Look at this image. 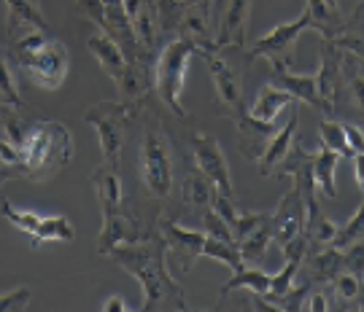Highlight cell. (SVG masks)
<instances>
[{
  "label": "cell",
  "instance_id": "obj_1",
  "mask_svg": "<svg viewBox=\"0 0 364 312\" xmlns=\"http://www.w3.org/2000/svg\"><path fill=\"white\" fill-rule=\"evenodd\" d=\"M168 245L162 237H146L119 243L108 259L119 264L124 272H130L144 286V312L151 310H186V294L183 288L170 277L165 267Z\"/></svg>",
  "mask_w": 364,
  "mask_h": 312
},
{
  "label": "cell",
  "instance_id": "obj_2",
  "mask_svg": "<svg viewBox=\"0 0 364 312\" xmlns=\"http://www.w3.org/2000/svg\"><path fill=\"white\" fill-rule=\"evenodd\" d=\"M16 62L33 84L43 89H57L68 76V52L57 40H46L41 30H27L22 38H11Z\"/></svg>",
  "mask_w": 364,
  "mask_h": 312
},
{
  "label": "cell",
  "instance_id": "obj_3",
  "mask_svg": "<svg viewBox=\"0 0 364 312\" xmlns=\"http://www.w3.org/2000/svg\"><path fill=\"white\" fill-rule=\"evenodd\" d=\"M216 49L208 46V43H200L195 38H181L170 40L168 46L162 49L159 60H156V70H154V89L159 94V100L168 105L176 116H186L181 105V91H183V81H186V65L195 54H213Z\"/></svg>",
  "mask_w": 364,
  "mask_h": 312
},
{
  "label": "cell",
  "instance_id": "obj_4",
  "mask_svg": "<svg viewBox=\"0 0 364 312\" xmlns=\"http://www.w3.org/2000/svg\"><path fill=\"white\" fill-rule=\"evenodd\" d=\"M27 175L30 178H49L60 167H65L73 156V138L68 127L57 121L38 124L36 130L27 135Z\"/></svg>",
  "mask_w": 364,
  "mask_h": 312
},
{
  "label": "cell",
  "instance_id": "obj_5",
  "mask_svg": "<svg viewBox=\"0 0 364 312\" xmlns=\"http://www.w3.org/2000/svg\"><path fill=\"white\" fill-rule=\"evenodd\" d=\"M132 116V111L122 103H97L87 111V124L95 127L103 148V165L114 172L122 169V148H124V121Z\"/></svg>",
  "mask_w": 364,
  "mask_h": 312
},
{
  "label": "cell",
  "instance_id": "obj_6",
  "mask_svg": "<svg viewBox=\"0 0 364 312\" xmlns=\"http://www.w3.org/2000/svg\"><path fill=\"white\" fill-rule=\"evenodd\" d=\"M141 178H144L146 191L156 199H165L173 189V159H170V143L162 132L149 130L141 145Z\"/></svg>",
  "mask_w": 364,
  "mask_h": 312
},
{
  "label": "cell",
  "instance_id": "obj_7",
  "mask_svg": "<svg viewBox=\"0 0 364 312\" xmlns=\"http://www.w3.org/2000/svg\"><path fill=\"white\" fill-rule=\"evenodd\" d=\"M87 46H90V52L95 54V60L100 62L103 67V73H108V78H114V84H117L119 89L124 91L127 97H138V78H135V70L132 65L127 62V57H124V49L119 46L114 38H108L103 30H95L90 38H87Z\"/></svg>",
  "mask_w": 364,
  "mask_h": 312
},
{
  "label": "cell",
  "instance_id": "obj_8",
  "mask_svg": "<svg viewBox=\"0 0 364 312\" xmlns=\"http://www.w3.org/2000/svg\"><path fill=\"white\" fill-rule=\"evenodd\" d=\"M311 30V19L308 13H302L294 22L273 27L264 38H259L251 46V57H270L273 65H287L291 62V54H294V43H297L299 33Z\"/></svg>",
  "mask_w": 364,
  "mask_h": 312
},
{
  "label": "cell",
  "instance_id": "obj_9",
  "mask_svg": "<svg viewBox=\"0 0 364 312\" xmlns=\"http://www.w3.org/2000/svg\"><path fill=\"white\" fill-rule=\"evenodd\" d=\"M192 154L197 159V169L213 183V189L224 196H235L232 178H230V165L224 159V151L219 148V143L208 138V135H195L192 140Z\"/></svg>",
  "mask_w": 364,
  "mask_h": 312
},
{
  "label": "cell",
  "instance_id": "obj_10",
  "mask_svg": "<svg viewBox=\"0 0 364 312\" xmlns=\"http://www.w3.org/2000/svg\"><path fill=\"white\" fill-rule=\"evenodd\" d=\"M224 116H230L235 121V127H237V145H240V151L246 159H259L262 151H264V145L270 143V138L275 135V121H257V118L251 116L246 111V105L240 103L237 108H230V111H221Z\"/></svg>",
  "mask_w": 364,
  "mask_h": 312
},
{
  "label": "cell",
  "instance_id": "obj_11",
  "mask_svg": "<svg viewBox=\"0 0 364 312\" xmlns=\"http://www.w3.org/2000/svg\"><path fill=\"white\" fill-rule=\"evenodd\" d=\"M159 237H162V240H165V245L173 250V256L181 261L183 272H189V269H192V264L203 256L205 234L192 232V229H183V226H178L176 221L162 218V221H159Z\"/></svg>",
  "mask_w": 364,
  "mask_h": 312
},
{
  "label": "cell",
  "instance_id": "obj_12",
  "mask_svg": "<svg viewBox=\"0 0 364 312\" xmlns=\"http://www.w3.org/2000/svg\"><path fill=\"white\" fill-rule=\"evenodd\" d=\"M205 62L213 76V87H216V97H219L221 111H230L243 103V89H240V67L235 70L224 57H219V52L205 54Z\"/></svg>",
  "mask_w": 364,
  "mask_h": 312
},
{
  "label": "cell",
  "instance_id": "obj_13",
  "mask_svg": "<svg viewBox=\"0 0 364 312\" xmlns=\"http://www.w3.org/2000/svg\"><path fill=\"white\" fill-rule=\"evenodd\" d=\"M248 13H251V0H227L224 13H221L219 35L213 38L216 52L221 49H240L246 43V27H248Z\"/></svg>",
  "mask_w": 364,
  "mask_h": 312
},
{
  "label": "cell",
  "instance_id": "obj_14",
  "mask_svg": "<svg viewBox=\"0 0 364 312\" xmlns=\"http://www.w3.org/2000/svg\"><path fill=\"white\" fill-rule=\"evenodd\" d=\"M302 226H305V202H302L297 186H294V189L281 199L278 210L270 216L273 240H278V245H284V243H289L291 237H297V234L302 232Z\"/></svg>",
  "mask_w": 364,
  "mask_h": 312
},
{
  "label": "cell",
  "instance_id": "obj_15",
  "mask_svg": "<svg viewBox=\"0 0 364 312\" xmlns=\"http://www.w3.org/2000/svg\"><path fill=\"white\" fill-rule=\"evenodd\" d=\"M273 76H275V87L278 89L289 91L294 100H302V103L313 105L324 113H335V105L326 103L324 97L318 94V84H316V76H297V73H289L287 65H273Z\"/></svg>",
  "mask_w": 364,
  "mask_h": 312
},
{
  "label": "cell",
  "instance_id": "obj_16",
  "mask_svg": "<svg viewBox=\"0 0 364 312\" xmlns=\"http://www.w3.org/2000/svg\"><path fill=\"white\" fill-rule=\"evenodd\" d=\"M124 11L130 19L132 35L141 52H151L159 35V16L154 0H124Z\"/></svg>",
  "mask_w": 364,
  "mask_h": 312
},
{
  "label": "cell",
  "instance_id": "obj_17",
  "mask_svg": "<svg viewBox=\"0 0 364 312\" xmlns=\"http://www.w3.org/2000/svg\"><path fill=\"white\" fill-rule=\"evenodd\" d=\"M294 140H297V113H291L287 124H284L281 130H275V135L270 138V143L264 145L262 156L257 159L262 175H275V172H278V167L284 165V159L289 156V151L294 148Z\"/></svg>",
  "mask_w": 364,
  "mask_h": 312
},
{
  "label": "cell",
  "instance_id": "obj_18",
  "mask_svg": "<svg viewBox=\"0 0 364 312\" xmlns=\"http://www.w3.org/2000/svg\"><path fill=\"white\" fill-rule=\"evenodd\" d=\"M343 49H338L332 40L326 38L321 46V67L316 73V84H318V94L326 103L335 105V89H338L340 78H343Z\"/></svg>",
  "mask_w": 364,
  "mask_h": 312
},
{
  "label": "cell",
  "instance_id": "obj_19",
  "mask_svg": "<svg viewBox=\"0 0 364 312\" xmlns=\"http://www.w3.org/2000/svg\"><path fill=\"white\" fill-rule=\"evenodd\" d=\"M92 186L97 191L103 216H114L119 210H124L122 208V178H119V172L100 165V167L92 172Z\"/></svg>",
  "mask_w": 364,
  "mask_h": 312
},
{
  "label": "cell",
  "instance_id": "obj_20",
  "mask_svg": "<svg viewBox=\"0 0 364 312\" xmlns=\"http://www.w3.org/2000/svg\"><path fill=\"white\" fill-rule=\"evenodd\" d=\"M178 27H181L186 38H195L200 43L213 46V38H210V0H200L195 6H186L181 19H178Z\"/></svg>",
  "mask_w": 364,
  "mask_h": 312
},
{
  "label": "cell",
  "instance_id": "obj_21",
  "mask_svg": "<svg viewBox=\"0 0 364 312\" xmlns=\"http://www.w3.org/2000/svg\"><path fill=\"white\" fill-rule=\"evenodd\" d=\"M291 105H294V97H291L289 91L278 89L275 84H270V87H264V89L257 94V100L248 108V113L257 118V121H267V124H270V121L278 118L281 111H287Z\"/></svg>",
  "mask_w": 364,
  "mask_h": 312
},
{
  "label": "cell",
  "instance_id": "obj_22",
  "mask_svg": "<svg viewBox=\"0 0 364 312\" xmlns=\"http://www.w3.org/2000/svg\"><path fill=\"white\" fill-rule=\"evenodd\" d=\"M6 6H9V30H11V35L19 27H22V33H27V30L46 33L49 30L46 16H43L36 0H6Z\"/></svg>",
  "mask_w": 364,
  "mask_h": 312
},
{
  "label": "cell",
  "instance_id": "obj_23",
  "mask_svg": "<svg viewBox=\"0 0 364 312\" xmlns=\"http://www.w3.org/2000/svg\"><path fill=\"white\" fill-rule=\"evenodd\" d=\"M270 240H273V229H270V216H267L254 232L246 234L243 240H237V250H240L243 264H259L264 259V250H267Z\"/></svg>",
  "mask_w": 364,
  "mask_h": 312
},
{
  "label": "cell",
  "instance_id": "obj_24",
  "mask_svg": "<svg viewBox=\"0 0 364 312\" xmlns=\"http://www.w3.org/2000/svg\"><path fill=\"white\" fill-rule=\"evenodd\" d=\"M338 154L332 151H318V154H311V172L313 181L324 189L326 196H338V186H335V167H338Z\"/></svg>",
  "mask_w": 364,
  "mask_h": 312
},
{
  "label": "cell",
  "instance_id": "obj_25",
  "mask_svg": "<svg viewBox=\"0 0 364 312\" xmlns=\"http://www.w3.org/2000/svg\"><path fill=\"white\" fill-rule=\"evenodd\" d=\"M235 288H248L257 296H267V291H270V274H264L262 269H254V267H240V269H235L232 280L221 288L219 296H227Z\"/></svg>",
  "mask_w": 364,
  "mask_h": 312
},
{
  "label": "cell",
  "instance_id": "obj_26",
  "mask_svg": "<svg viewBox=\"0 0 364 312\" xmlns=\"http://www.w3.org/2000/svg\"><path fill=\"white\" fill-rule=\"evenodd\" d=\"M213 194H216L213 183L200 169H189V175L183 181V202L192 205V208H208Z\"/></svg>",
  "mask_w": 364,
  "mask_h": 312
},
{
  "label": "cell",
  "instance_id": "obj_27",
  "mask_svg": "<svg viewBox=\"0 0 364 312\" xmlns=\"http://www.w3.org/2000/svg\"><path fill=\"white\" fill-rule=\"evenodd\" d=\"M49 240H63V243H70L76 240V229L73 223L63 218V216H52V218H41V226L36 237H33V245L38 247L41 243H49Z\"/></svg>",
  "mask_w": 364,
  "mask_h": 312
},
{
  "label": "cell",
  "instance_id": "obj_28",
  "mask_svg": "<svg viewBox=\"0 0 364 312\" xmlns=\"http://www.w3.org/2000/svg\"><path fill=\"white\" fill-rule=\"evenodd\" d=\"M203 256H208V259H216L221 261L224 267H230V269H240V267H246L243 259H240V250H237V243H227V240H216V237H208L205 234V245H203Z\"/></svg>",
  "mask_w": 364,
  "mask_h": 312
},
{
  "label": "cell",
  "instance_id": "obj_29",
  "mask_svg": "<svg viewBox=\"0 0 364 312\" xmlns=\"http://www.w3.org/2000/svg\"><path fill=\"white\" fill-rule=\"evenodd\" d=\"M318 138H321V143H324L326 151H332V154L338 156H346V159H353V151L348 140H346V132L340 124L335 121H321L318 124Z\"/></svg>",
  "mask_w": 364,
  "mask_h": 312
},
{
  "label": "cell",
  "instance_id": "obj_30",
  "mask_svg": "<svg viewBox=\"0 0 364 312\" xmlns=\"http://www.w3.org/2000/svg\"><path fill=\"white\" fill-rule=\"evenodd\" d=\"M364 210L359 208L356 213H353V218L346 226H338L335 229V237L329 240V245L338 247V250H348V247L353 245V243H359L362 240V226H364Z\"/></svg>",
  "mask_w": 364,
  "mask_h": 312
},
{
  "label": "cell",
  "instance_id": "obj_31",
  "mask_svg": "<svg viewBox=\"0 0 364 312\" xmlns=\"http://www.w3.org/2000/svg\"><path fill=\"white\" fill-rule=\"evenodd\" d=\"M0 213H3L16 229H22V232H27L30 237H36V232H38V226H41V216H33V213H25V210H16L6 196H0Z\"/></svg>",
  "mask_w": 364,
  "mask_h": 312
},
{
  "label": "cell",
  "instance_id": "obj_32",
  "mask_svg": "<svg viewBox=\"0 0 364 312\" xmlns=\"http://www.w3.org/2000/svg\"><path fill=\"white\" fill-rule=\"evenodd\" d=\"M299 267H302V261L297 259H287V264H284V269L278 274H273L270 277V296H273L275 301L281 299V296H287V291L291 288V283L297 280V274H299Z\"/></svg>",
  "mask_w": 364,
  "mask_h": 312
},
{
  "label": "cell",
  "instance_id": "obj_33",
  "mask_svg": "<svg viewBox=\"0 0 364 312\" xmlns=\"http://www.w3.org/2000/svg\"><path fill=\"white\" fill-rule=\"evenodd\" d=\"M332 286H335L338 299H343V301H351L362 296V277H356V274L348 272V269H340V272L332 277Z\"/></svg>",
  "mask_w": 364,
  "mask_h": 312
},
{
  "label": "cell",
  "instance_id": "obj_34",
  "mask_svg": "<svg viewBox=\"0 0 364 312\" xmlns=\"http://www.w3.org/2000/svg\"><path fill=\"white\" fill-rule=\"evenodd\" d=\"M0 103L9 105V108H19L22 97L16 91V81L11 76V67L6 65V60L0 57Z\"/></svg>",
  "mask_w": 364,
  "mask_h": 312
},
{
  "label": "cell",
  "instance_id": "obj_35",
  "mask_svg": "<svg viewBox=\"0 0 364 312\" xmlns=\"http://www.w3.org/2000/svg\"><path fill=\"white\" fill-rule=\"evenodd\" d=\"M203 223H205V234L208 237H216V240H227V243H235V234L232 229H230V223L221 218L216 210L205 208V216H203Z\"/></svg>",
  "mask_w": 364,
  "mask_h": 312
},
{
  "label": "cell",
  "instance_id": "obj_36",
  "mask_svg": "<svg viewBox=\"0 0 364 312\" xmlns=\"http://www.w3.org/2000/svg\"><path fill=\"white\" fill-rule=\"evenodd\" d=\"M30 304V288H14L0 296V312H19Z\"/></svg>",
  "mask_w": 364,
  "mask_h": 312
},
{
  "label": "cell",
  "instance_id": "obj_37",
  "mask_svg": "<svg viewBox=\"0 0 364 312\" xmlns=\"http://www.w3.org/2000/svg\"><path fill=\"white\" fill-rule=\"evenodd\" d=\"M195 3H200V0H154L156 16H159V22H168L170 11H176V9H186V6H195Z\"/></svg>",
  "mask_w": 364,
  "mask_h": 312
},
{
  "label": "cell",
  "instance_id": "obj_38",
  "mask_svg": "<svg viewBox=\"0 0 364 312\" xmlns=\"http://www.w3.org/2000/svg\"><path fill=\"white\" fill-rule=\"evenodd\" d=\"M343 132H346V140H348V145H351L353 156L362 154V148H364V143H362V132L356 130V127H343Z\"/></svg>",
  "mask_w": 364,
  "mask_h": 312
},
{
  "label": "cell",
  "instance_id": "obj_39",
  "mask_svg": "<svg viewBox=\"0 0 364 312\" xmlns=\"http://www.w3.org/2000/svg\"><path fill=\"white\" fill-rule=\"evenodd\" d=\"M329 307H332V304H329V294H313L311 304H308V310H313V312L329 310Z\"/></svg>",
  "mask_w": 364,
  "mask_h": 312
},
{
  "label": "cell",
  "instance_id": "obj_40",
  "mask_svg": "<svg viewBox=\"0 0 364 312\" xmlns=\"http://www.w3.org/2000/svg\"><path fill=\"white\" fill-rule=\"evenodd\" d=\"M124 310H127V304H124L122 296H111V299L103 301V312H124Z\"/></svg>",
  "mask_w": 364,
  "mask_h": 312
},
{
  "label": "cell",
  "instance_id": "obj_41",
  "mask_svg": "<svg viewBox=\"0 0 364 312\" xmlns=\"http://www.w3.org/2000/svg\"><path fill=\"white\" fill-rule=\"evenodd\" d=\"M326 6H329V9H335V11H338V0H324Z\"/></svg>",
  "mask_w": 364,
  "mask_h": 312
},
{
  "label": "cell",
  "instance_id": "obj_42",
  "mask_svg": "<svg viewBox=\"0 0 364 312\" xmlns=\"http://www.w3.org/2000/svg\"><path fill=\"white\" fill-rule=\"evenodd\" d=\"M0 181H3V178H0Z\"/></svg>",
  "mask_w": 364,
  "mask_h": 312
}]
</instances>
